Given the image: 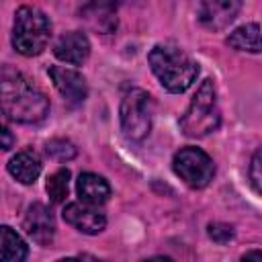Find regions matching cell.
I'll list each match as a JSON object with an SVG mask.
<instances>
[{
    "instance_id": "obj_1",
    "label": "cell",
    "mask_w": 262,
    "mask_h": 262,
    "mask_svg": "<svg viewBox=\"0 0 262 262\" xmlns=\"http://www.w3.org/2000/svg\"><path fill=\"white\" fill-rule=\"evenodd\" d=\"M0 111L16 123H39L49 113V98L18 70L0 68Z\"/></svg>"
},
{
    "instance_id": "obj_2",
    "label": "cell",
    "mask_w": 262,
    "mask_h": 262,
    "mask_svg": "<svg viewBox=\"0 0 262 262\" xmlns=\"http://www.w3.org/2000/svg\"><path fill=\"white\" fill-rule=\"evenodd\" d=\"M147 61L160 84L174 94L184 92L199 74V66L188 57V53L170 43L156 45L147 53Z\"/></svg>"
},
{
    "instance_id": "obj_3",
    "label": "cell",
    "mask_w": 262,
    "mask_h": 262,
    "mask_svg": "<svg viewBox=\"0 0 262 262\" xmlns=\"http://www.w3.org/2000/svg\"><path fill=\"white\" fill-rule=\"evenodd\" d=\"M51 23L47 14L37 6H20L14 14L12 25V45L20 55H39L49 41Z\"/></svg>"
},
{
    "instance_id": "obj_4",
    "label": "cell",
    "mask_w": 262,
    "mask_h": 262,
    "mask_svg": "<svg viewBox=\"0 0 262 262\" xmlns=\"http://www.w3.org/2000/svg\"><path fill=\"white\" fill-rule=\"evenodd\" d=\"M219 121L221 115L217 108V94L213 80H203L186 113L180 119V127L188 137H205L219 127Z\"/></svg>"
},
{
    "instance_id": "obj_5",
    "label": "cell",
    "mask_w": 262,
    "mask_h": 262,
    "mask_svg": "<svg viewBox=\"0 0 262 262\" xmlns=\"http://www.w3.org/2000/svg\"><path fill=\"white\" fill-rule=\"evenodd\" d=\"M154 100L141 88H131L121 100V127L131 141H141L151 129Z\"/></svg>"
},
{
    "instance_id": "obj_6",
    "label": "cell",
    "mask_w": 262,
    "mask_h": 262,
    "mask_svg": "<svg viewBox=\"0 0 262 262\" xmlns=\"http://www.w3.org/2000/svg\"><path fill=\"white\" fill-rule=\"evenodd\" d=\"M172 168L180 180H184L190 188H205L215 174L213 160L199 147H182L176 151L172 160Z\"/></svg>"
},
{
    "instance_id": "obj_7",
    "label": "cell",
    "mask_w": 262,
    "mask_h": 262,
    "mask_svg": "<svg viewBox=\"0 0 262 262\" xmlns=\"http://www.w3.org/2000/svg\"><path fill=\"white\" fill-rule=\"evenodd\" d=\"M49 78L53 80V86L57 88V92L72 104H80L84 102L86 94H88V86L86 80L80 72L66 68V66H51L49 68Z\"/></svg>"
},
{
    "instance_id": "obj_8",
    "label": "cell",
    "mask_w": 262,
    "mask_h": 262,
    "mask_svg": "<svg viewBox=\"0 0 262 262\" xmlns=\"http://www.w3.org/2000/svg\"><path fill=\"white\" fill-rule=\"evenodd\" d=\"M23 227H25L27 235L33 237L41 246H49L53 242V235H55V219H53L51 211L43 203L29 205V209L25 213V219H23Z\"/></svg>"
},
{
    "instance_id": "obj_9",
    "label": "cell",
    "mask_w": 262,
    "mask_h": 262,
    "mask_svg": "<svg viewBox=\"0 0 262 262\" xmlns=\"http://www.w3.org/2000/svg\"><path fill=\"white\" fill-rule=\"evenodd\" d=\"M63 219H66V223H70L72 227H76L78 231L88 233V235L100 233L104 229V225H106V217L98 209H94L92 205H86V203H70V205H66Z\"/></svg>"
},
{
    "instance_id": "obj_10",
    "label": "cell",
    "mask_w": 262,
    "mask_h": 262,
    "mask_svg": "<svg viewBox=\"0 0 262 262\" xmlns=\"http://www.w3.org/2000/svg\"><path fill=\"white\" fill-rule=\"evenodd\" d=\"M242 4L235 0H207L199 6V20L213 31L225 29L237 16Z\"/></svg>"
},
{
    "instance_id": "obj_11",
    "label": "cell",
    "mask_w": 262,
    "mask_h": 262,
    "mask_svg": "<svg viewBox=\"0 0 262 262\" xmlns=\"http://www.w3.org/2000/svg\"><path fill=\"white\" fill-rule=\"evenodd\" d=\"M53 53L66 63H82L90 55V41L82 31H70L57 39Z\"/></svg>"
},
{
    "instance_id": "obj_12",
    "label": "cell",
    "mask_w": 262,
    "mask_h": 262,
    "mask_svg": "<svg viewBox=\"0 0 262 262\" xmlns=\"http://www.w3.org/2000/svg\"><path fill=\"white\" fill-rule=\"evenodd\" d=\"M8 172L20 184H35L41 174V160L31 149L18 151L8 160Z\"/></svg>"
},
{
    "instance_id": "obj_13",
    "label": "cell",
    "mask_w": 262,
    "mask_h": 262,
    "mask_svg": "<svg viewBox=\"0 0 262 262\" xmlns=\"http://www.w3.org/2000/svg\"><path fill=\"white\" fill-rule=\"evenodd\" d=\"M76 188H78V196L82 199V203L92 205V207H94V205H102V203L111 196V186H108V182H106L102 176L92 174V172L80 174Z\"/></svg>"
},
{
    "instance_id": "obj_14",
    "label": "cell",
    "mask_w": 262,
    "mask_h": 262,
    "mask_svg": "<svg viewBox=\"0 0 262 262\" xmlns=\"http://www.w3.org/2000/svg\"><path fill=\"white\" fill-rule=\"evenodd\" d=\"M80 14L86 18V23L96 29L98 33H113L117 29V10L113 4H102V2H92L82 6Z\"/></svg>"
},
{
    "instance_id": "obj_15",
    "label": "cell",
    "mask_w": 262,
    "mask_h": 262,
    "mask_svg": "<svg viewBox=\"0 0 262 262\" xmlns=\"http://www.w3.org/2000/svg\"><path fill=\"white\" fill-rule=\"evenodd\" d=\"M27 254L25 239L8 225H0V262H25Z\"/></svg>"
},
{
    "instance_id": "obj_16",
    "label": "cell",
    "mask_w": 262,
    "mask_h": 262,
    "mask_svg": "<svg viewBox=\"0 0 262 262\" xmlns=\"http://www.w3.org/2000/svg\"><path fill=\"white\" fill-rule=\"evenodd\" d=\"M227 45L237 49V51L258 53L260 51V27L256 23H250V25H244V27L235 29L227 37Z\"/></svg>"
},
{
    "instance_id": "obj_17",
    "label": "cell",
    "mask_w": 262,
    "mask_h": 262,
    "mask_svg": "<svg viewBox=\"0 0 262 262\" xmlns=\"http://www.w3.org/2000/svg\"><path fill=\"white\" fill-rule=\"evenodd\" d=\"M70 170L68 168H59V170H55L49 178H47V184H45V188H47V194H49V199L53 201V203H63L66 201V196H68V190H70Z\"/></svg>"
},
{
    "instance_id": "obj_18",
    "label": "cell",
    "mask_w": 262,
    "mask_h": 262,
    "mask_svg": "<svg viewBox=\"0 0 262 262\" xmlns=\"http://www.w3.org/2000/svg\"><path fill=\"white\" fill-rule=\"evenodd\" d=\"M45 151H47V156H49V158L59 160V162H66V160H72V158L76 156V145H74L70 139L55 137V139L47 141Z\"/></svg>"
},
{
    "instance_id": "obj_19",
    "label": "cell",
    "mask_w": 262,
    "mask_h": 262,
    "mask_svg": "<svg viewBox=\"0 0 262 262\" xmlns=\"http://www.w3.org/2000/svg\"><path fill=\"white\" fill-rule=\"evenodd\" d=\"M207 233L217 244H227V242L233 239V227L227 225V223H211L207 227Z\"/></svg>"
},
{
    "instance_id": "obj_20",
    "label": "cell",
    "mask_w": 262,
    "mask_h": 262,
    "mask_svg": "<svg viewBox=\"0 0 262 262\" xmlns=\"http://www.w3.org/2000/svg\"><path fill=\"white\" fill-rule=\"evenodd\" d=\"M250 178H252V184H254V190L260 192V149L254 151V158H252V164H250Z\"/></svg>"
},
{
    "instance_id": "obj_21",
    "label": "cell",
    "mask_w": 262,
    "mask_h": 262,
    "mask_svg": "<svg viewBox=\"0 0 262 262\" xmlns=\"http://www.w3.org/2000/svg\"><path fill=\"white\" fill-rule=\"evenodd\" d=\"M14 145V135L12 131L0 123V149H10Z\"/></svg>"
},
{
    "instance_id": "obj_22",
    "label": "cell",
    "mask_w": 262,
    "mask_h": 262,
    "mask_svg": "<svg viewBox=\"0 0 262 262\" xmlns=\"http://www.w3.org/2000/svg\"><path fill=\"white\" fill-rule=\"evenodd\" d=\"M242 262H262V254H260V250H250L248 254L242 256Z\"/></svg>"
},
{
    "instance_id": "obj_23",
    "label": "cell",
    "mask_w": 262,
    "mask_h": 262,
    "mask_svg": "<svg viewBox=\"0 0 262 262\" xmlns=\"http://www.w3.org/2000/svg\"><path fill=\"white\" fill-rule=\"evenodd\" d=\"M143 262H174L172 258H166V256H154V258H147Z\"/></svg>"
},
{
    "instance_id": "obj_24",
    "label": "cell",
    "mask_w": 262,
    "mask_h": 262,
    "mask_svg": "<svg viewBox=\"0 0 262 262\" xmlns=\"http://www.w3.org/2000/svg\"><path fill=\"white\" fill-rule=\"evenodd\" d=\"M57 262H80V260H76V258H63V260H57Z\"/></svg>"
}]
</instances>
